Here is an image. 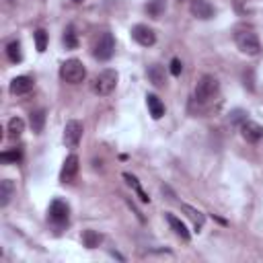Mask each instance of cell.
Here are the masks:
<instances>
[{
  "mask_svg": "<svg viewBox=\"0 0 263 263\" xmlns=\"http://www.w3.org/2000/svg\"><path fill=\"white\" fill-rule=\"evenodd\" d=\"M60 76H62V80L68 82V84H80V82L86 78V68H84V64H82L80 60L70 58V60H66V62L60 66Z\"/></svg>",
  "mask_w": 263,
  "mask_h": 263,
  "instance_id": "cell-1",
  "label": "cell"
},
{
  "mask_svg": "<svg viewBox=\"0 0 263 263\" xmlns=\"http://www.w3.org/2000/svg\"><path fill=\"white\" fill-rule=\"evenodd\" d=\"M115 84H117V72H115V70H111V68H107V70L99 72V74L92 78L90 88H92V92H95V95L105 97V95H111V92H113Z\"/></svg>",
  "mask_w": 263,
  "mask_h": 263,
  "instance_id": "cell-2",
  "label": "cell"
},
{
  "mask_svg": "<svg viewBox=\"0 0 263 263\" xmlns=\"http://www.w3.org/2000/svg\"><path fill=\"white\" fill-rule=\"evenodd\" d=\"M218 88H220L218 78L212 76V74H203V76L197 80V84H195V101H199V103L212 101V99L218 95Z\"/></svg>",
  "mask_w": 263,
  "mask_h": 263,
  "instance_id": "cell-3",
  "label": "cell"
},
{
  "mask_svg": "<svg viewBox=\"0 0 263 263\" xmlns=\"http://www.w3.org/2000/svg\"><path fill=\"white\" fill-rule=\"evenodd\" d=\"M92 53H95V58L97 60H101V62H107V60H111L113 58V53H115V39H113V35L111 33H101L97 39H95V45H92Z\"/></svg>",
  "mask_w": 263,
  "mask_h": 263,
  "instance_id": "cell-4",
  "label": "cell"
},
{
  "mask_svg": "<svg viewBox=\"0 0 263 263\" xmlns=\"http://www.w3.org/2000/svg\"><path fill=\"white\" fill-rule=\"evenodd\" d=\"M234 41H236V47H238L242 53H247V55H257V53L261 51L259 37H257V33H253V31H238L236 37H234Z\"/></svg>",
  "mask_w": 263,
  "mask_h": 263,
  "instance_id": "cell-5",
  "label": "cell"
},
{
  "mask_svg": "<svg viewBox=\"0 0 263 263\" xmlns=\"http://www.w3.org/2000/svg\"><path fill=\"white\" fill-rule=\"evenodd\" d=\"M68 216H70V208H68L66 201H62V199H53V201L49 203L47 218H49L51 224H55V226H64V224L68 222Z\"/></svg>",
  "mask_w": 263,
  "mask_h": 263,
  "instance_id": "cell-6",
  "label": "cell"
},
{
  "mask_svg": "<svg viewBox=\"0 0 263 263\" xmlns=\"http://www.w3.org/2000/svg\"><path fill=\"white\" fill-rule=\"evenodd\" d=\"M82 132H84L82 123L78 119H70L66 123V127H64V144L68 148H76L80 144V140H82Z\"/></svg>",
  "mask_w": 263,
  "mask_h": 263,
  "instance_id": "cell-7",
  "label": "cell"
},
{
  "mask_svg": "<svg viewBox=\"0 0 263 263\" xmlns=\"http://www.w3.org/2000/svg\"><path fill=\"white\" fill-rule=\"evenodd\" d=\"M132 37H134V41L140 43L142 47H150V45L156 43V33H154V29H150L148 25H136V27L132 29Z\"/></svg>",
  "mask_w": 263,
  "mask_h": 263,
  "instance_id": "cell-8",
  "label": "cell"
},
{
  "mask_svg": "<svg viewBox=\"0 0 263 263\" xmlns=\"http://www.w3.org/2000/svg\"><path fill=\"white\" fill-rule=\"evenodd\" d=\"M189 10H191V14H193L195 18H201V21L214 18V14H216L214 6H212L208 0H191Z\"/></svg>",
  "mask_w": 263,
  "mask_h": 263,
  "instance_id": "cell-9",
  "label": "cell"
},
{
  "mask_svg": "<svg viewBox=\"0 0 263 263\" xmlns=\"http://www.w3.org/2000/svg\"><path fill=\"white\" fill-rule=\"evenodd\" d=\"M240 134H242V138H245L247 142L257 144V142L263 138V127H261L259 123H255V121L247 119V121H242V123H240Z\"/></svg>",
  "mask_w": 263,
  "mask_h": 263,
  "instance_id": "cell-10",
  "label": "cell"
},
{
  "mask_svg": "<svg viewBox=\"0 0 263 263\" xmlns=\"http://www.w3.org/2000/svg\"><path fill=\"white\" fill-rule=\"evenodd\" d=\"M78 168H80L78 156H76V154H70V156L64 160V166H62V173H60V181H62V183H70V181L78 175Z\"/></svg>",
  "mask_w": 263,
  "mask_h": 263,
  "instance_id": "cell-11",
  "label": "cell"
},
{
  "mask_svg": "<svg viewBox=\"0 0 263 263\" xmlns=\"http://www.w3.org/2000/svg\"><path fill=\"white\" fill-rule=\"evenodd\" d=\"M33 90V78L29 76H16L10 80V92L12 95H27Z\"/></svg>",
  "mask_w": 263,
  "mask_h": 263,
  "instance_id": "cell-12",
  "label": "cell"
},
{
  "mask_svg": "<svg viewBox=\"0 0 263 263\" xmlns=\"http://www.w3.org/2000/svg\"><path fill=\"white\" fill-rule=\"evenodd\" d=\"M181 210L187 214V218L193 222V228L195 230H201V226L205 224V216L199 212V210H195V208H191L189 203H181Z\"/></svg>",
  "mask_w": 263,
  "mask_h": 263,
  "instance_id": "cell-13",
  "label": "cell"
},
{
  "mask_svg": "<svg viewBox=\"0 0 263 263\" xmlns=\"http://www.w3.org/2000/svg\"><path fill=\"white\" fill-rule=\"evenodd\" d=\"M146 105H148V111H150V115L154 119H160L164 115V105H162V101L156 95H152V92L146 95Z\"/></svg>",
  "mask_w": 263,
  "mask_h": 263,
  "instance_id": "cell-14",
  "label": "cell"
},
{
  "mask_svg": "<svg viewBox=\"0 0 263 263\" xmlns=\"http://www.w3.org/2000/svg\"><path fill=\"white\" fill-rule=\"evenodd\" d=\"M146 76H148V80H150L154 86H162V84L166 82V78H164V68H162V66H158V64L148 66Z\"/></svg>",
  "mask_w": 263,
  "mask_h": 263,
  "instance_id": "cell-15",
  "label": "cell"
},
{
  "mask_svg": "<svg viewBox=\"0 0 263 263\" xmlns=\"http://www.w3.org/2000/svg\"><path fill=\"white\" fill-rule=\"evenodd\" d=\"M164 218H166L168 226L175 230V234H177V236H181L183 240H189V230H187V226H185L177 216H173V214H164Z\"/></svg>",
  "mask_w": 263,
  "mask_h": 263,
  "instance_id": "cell-16",
  "label": "cell"
},
{
  "mask_svg": "<svg viewBox=\"0 0 263 263\" xmlns=\"http://www.w3.org/2000/svg\"><path fill=\"white\" fill-rule=\"evenodd\" d=\"M123 179H125V181H127V185L136 191V195L140 197V201H144V203H148V201H150L148 193L142 189V185H140V181H138V177H136V175H132V173H123Z\"/></svg>",
  "mask_w": 263,
  "mask_h": 263,
  "instance_id": "cell-17",
  "label": "cell"
},
{
  "mask_svg": "<svg viewBox=\"0 0 263 263\" xmlns=\"http://www.w3.org/2000/svg\"><path fill=\"white\" fill-rule=\"evenodd\" d=\"M101 242H103V234H101V232L90 230V228L82 232V245H84L86 249H97Z\"/></svg>",
  "mask_w": 263,
  "mask_h": 263,
  "instance_id": "cell-18",
  "label": "cell"
},
{
  "mask_svg": "<svg viewBox=\"0 0 263 263\" xmlns=\"http://www.w3.org/2000/svg\"><path fill=\"white\" fill-rule=\"evenodd\" d=\"M12 193H14V183H12L10 179H2V181H0V205H2V208L8 205Z\"/></svg>",
  "mask_w": 263,
  "mask_h": 263,
  "instance_id": "cell-19",
  "label": "cell"
},
{
  "mask_svg": "<svg viewBox=\"0 0 263 263\" xmlns=\"http://www.w3.org/2000/svg\"><path fill=\"white\" fill-rule=\"evenodd\" d=\"M23 132H25V121L21 117H12L8 121V138L10 140H18L23 136Z\"/></svg>",
  "mask_w": 263,
  "mask_h": 263,
  "instance_id": "cell-20",
  "label": "cell"
},
{
  "mask_svg": "<svg viewBox=\"0 0 263 263\" xmlns=\"http://www.w3.org/2000/svg\"><path fill=\"white\" fill-rule=\"evenodd\" d=\"M164 8H166V2L164 0H148V4H146V12L152 18H160V14L164 12Z\"/></svg>",
  "mask_w": 263,
  "mask_h": 263,
  "instance_id": "cell-21",
  "label": "cell"
},
{
  "mask_svg": "<svg viewBox=\"0 0 263 263\" xmlns=\"http://www.w3.org/2000/svg\"><path fill=\"white\" fill-rule=\"evenodd\" d=\"M29 123H31V129H33L35 134H39V132L43 129V123H45V111H43V109L33 111L31 117H29Z\"/></svg>",
  "mask_w": 263,
  "mask_h": 263,
  "instance_id": "cell-22",
  "label": "cell"
},
{
  "mask_svg": "<svg viewBox=\"0 0 263 263\" xmlns=\"http://www.w3.org/2000/svg\"><path fill=\"white\" fill-rule=\"evenodd\" d=\"M6 55H8V60H10V62H14V64H18V62L23 60V51H21V43H18V41H10V43L6 45Z\"/></svg>",
  "mask_w": 263,
  "mask_h": 263,
  "instance_id": "cell-23",
  "label": "cell"
},
{
  "mask_svg": "<svg viewBox=\"0 0 263 263\" xmlns=\"http://www.w3.org/2000/svg\"><path fill=\"white\" fill-rule=\"evenodd\" d=\"M21 158H23V152H21V148L4 150V152L0 154V160H2V162H18Z\"/></svg>",
  "mask_w": 263,
  "mask_h": 263,
  "instance_id": "cell-24",
  "label": "cell"
},
{
  "mask_svg": "<svg viewBox=\"0 0 263 263\" xmlns=\"http://www.w3.org/2000/svg\"><path fill=\"white\" fill-rule=\"evenodd\" d=\"M33 37H35V47H37V51H45V47H47V33H45L43 29H37Z\"/></svg>",
  "mask_w": 263,
  "mask_h": 263,
  "instance_id": "cell-25",
  "label": "cell"
},
{
  "mask_svg": "<svg viewBox=\"0 0 263 263\" xmlns=\"http://www.w3.org/2000/svg\"><path fill=\"white\" fill-rule=\"evenodd\" d=\"M64 45H66L68 49L78 47V39H76V33H74V29H72V27H68V29H66V33H64Z\"/></svg>",
  "mask_w": 263,
  "mask_h": 263,
  "instance_id": "cell-26",
  "label": "cell"
},
{
  "mask_svg": "<svg viewBox=\"0 0 263 263\" xmlns=\"http://www.w3.org/2000/svg\"><path fill=\"white\" fill-rule=\"evenodd\" d=\"M228 119H230V123H242V121H247V111L234 109V111L228 113Z\"/></svg>",
  "mask_w": 263,
  "mask_h": 263,
  "instance_id": "cell-27",
  "label": "cell"
},
{
  "mask_svg": "<svg viewBox=\"0 0 263 263\" xmlns=\"http://www.w3.org/2000/svg\"><path fill=\"white\" fill-rule=\"evenodd\" d=\"M181 70H183L181 60H179V58H173V60H171V74H173V76H179Z\"/></svg>",
  "mask_w": 263,
  "mask_h": 263,
  "instance_id": "cell-28",
  "label": "cell"
},
{
  "mask_svg": "<svg viewBox=\"0 0 263 263\" xmlns=\"http://www.w3.org/2000/svg\"><path fill=\"white\" fill-rule=\"evenodd\" d=\"M74 2H82V0H74Z\"/></svg>",
  "mask_w": 263,
  "mask_h": 263,
  "instance_id": "cell-29",
  "label": "cell"
}]
</instances>
